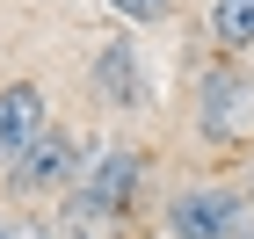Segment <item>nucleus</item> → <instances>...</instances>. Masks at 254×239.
I'll use <instances>...</instances> for the list:
<instances>
[{
  "label": "nucleus",
  "mask_w": 254,
  "mask_h": 239,
  "mask_svg": "<svg viewBox=\"0 0 254 239\" xmlns=\"http://www.w3.org/2000/svg\"><path fill=\"white\" fill-rule=\"evenodd\" d=\"M138 174H145V159L138 152H102L87 167V181H73L59 203V218L73 239H117L131 225V203H138Z\"/></svg>",
  "instance_id": "f257e3e1"
},
{
  "label": "nucleus",
  "mask_w": 254,
  "mask_h": 239,
  "mask_svg": "<svg viewBox=\"0 0 254 239\" xmlns=\"http://www.w3.org/2000/svg\"><path fill=\"white\" fill-rule=\"evenodd\" d=\"M240 196H225V189H182L175 203H167V225H175V239H233L240 232Z\"/></svg>",
  "instance_id": "f03ea898"
},
{
  "label": "nucleus",
  "mask_w": 254,
  "mask_h": 239,
  "mask_svg": "<svg viewBox=\"0 0 254 239\" xmlns=\"http://www.w3.org/2000/svg\"><path fill=\"white\" fill-rule=\"evenodd\" d=\"M44 131H51V116H44V87H37V80L0 87V167H15Z\"/></svg>",
  "instance_id": "7ed1b4c3"
},
{
  "label": "nucleus",
  "mask_w": 254,
  "mask_h": 239,
  "mask_svg": "<svg viewBox=\"0 0 254 239\" xmlns=\"http://www.w3.org/2000/svg\"><path fill=\"white\" fill-rule=\"evenodd\" d=\"M7 174H15V189H22V196H37V189H73V174H80L73 138H65V131H44V138L29 145L15 167H7Z\"/></svg>",
  "instance_id": "20e7f679"
},
{
  "label": "nucleus",
  "mask_w": 254,
  "mask_h": 239,
  "mask_svg": "<svg viewBox=\"0 0 254 239\" xmlns=\"http://www.w3.org/2000/svg\"><path fill=\"white\" fill-rule=\"evenodd\" d=\"M240 123H247V80H240V73H211V80H203V131L233 138Z\"/></svg>",
  "instance_id": "39448f33"
},
{
  "label": "nucleus",
  "mask_w": 254,
  "mask_h": 239,
  "mask_svg": "<svg viewBox=\"0 0 254 239\" xmlns=\"http://www.w3.org/2000/svg\"><path fill=\"white\" fill-rule=\"evenodd\" d=\"M102 95L117 101V109H138L145 101V80H138V58H131V44H102Z\"/></svg>",
  "instance_id": "423d86ee"
},
{
  "label": "nucleus",
  "mask_w": 254,
  "mask_h": 239,
  "mask_svg": "<svg viewBox=\"0 0 254 239\" xmlns=\"http://www.w3.org/2000/svg\"><path fill=\"white\" fill-rule=\"evenodd\" d=\"M211 37L225 51H247L254 44V0H211Z\"/></svg>",
  "instance_id": "0eeeda50"
},
{
  "label": "nucleus",
  "mask_w": 254,
  "mask_h": 239,
  "mask_svg": "<svg viewBox=\"0 0 254 239\" xmlns=\"http://www.w3.org/2000/svg\"><path fill=\"white\" fill-rule=\"evenodd\" d=\"M109 7H117L124 22H160L167 7H175V0H109Z\"/></svg>",
  "instance_id": "6e6552de"
},
{
  "label": "nucleus",
  "mask_w": 254,
  "mask_h": 239,
  "mask_svg": "<svg viewBox=\"0 0 254 239\" xmlns=\"http://www.w3.org/2000/svg\"><path fill=\"white\" fill-rule=\"evenodd\" d=\"M0 239H51L44 225H0Z\"/></svg>",
  "instance_id": "1a4fd4ad"
}]
</instances>
